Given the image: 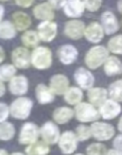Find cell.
<instances>
[{
    "mask_svg": "<svg viewBox=\"0 0 122 155\" xmlns=\"http://www.w3.org/2000/svg\"><path fill=\"white\" fill-rule=\"evenodd\" d=\"M110 55L108 49L103 45H94L87 50L84 56V63L90 70H96L103 66L107 58Z\"/></svg>",
    "mask_w": 122,
    "mask_h": 155,
    "instance_id": "6da1fadb",
    "label": "cell"
},
{
    "mask_svg": "<svg viewBox=\"0 0 122 155\" xmlns=\"http://www.w3.org/2000/svg\"><path fill=\"white\" fill-rule=\"evenodd\" d=\"M53 53L47 46H41L34 48L31 51V66L37 70H46L52 66Z\"/></svg>",
    "mask_w": 122,
    "mask_h": 155,
    "instance_id": "7a4b0ae2",
    "label": "cell"
},
{
    "mask_svg": "<svg viewBox=\"0 0 122 155\" xmlns=\"http://www.w3.org/2000/svg\"><path fill=\"white\" fill-rule=\"evenodd\" d=\"M33 110L32 99L26 97H17L10 104V114L14 119L26 120L30 117Z\"/></svg>",
    "mask_w": 122,
    "mask_h": 155,
    "instance_id": "3957f363",
    "label": "cell"
},
{
    "mask_svg": "<svg viewBox=\"0 0 122 155\" xmlns=\"http://www.w3.org/2000/svg\"><path fill=\"white\" fill-rule=\"evenodd\" d=\"M74 117L79 122L88 123V122H96L101 118L99 114L98 107L92 105L91 103L86 101H82L77 105L74 106Z\"/></svg>",
    "mask_w": 122,
    "mask_h": 155,
    "instance_id": "277c9868",
    "label": "cell"
},
{
    "mask_svg": "<svg viewBox=\"0 0 122 155\" xmlns=\"http://www.w3.org/2000/svg\"><path fill=\"white\" fill-rule=\"evenodd\" d=\"M91 136L98 141H107L115 137L116 130L113 124L105 121H96L90 124Z\"/></svg>",
    "mask_w": 122,
    "mask_h": 155,
    "instance_id": "5b68a950",
    "label": "cell"
},
{
    "mask_svg": "<svg viewBox=\"0 0 122 155\" xmlns=\"http://www.w3.org/2000/svg\"><path fill=\"white\" fill-rule=\"evenodd\" d=\"M41 137L39 127L34 122H26L22 124L18 135V141L24 146H30L38 140Z\"/></svg>",
    "mask_w": 122,
    "mask_h": 155,
    "instance_id": "8992f818",
    "label": "cell"
},
{
    "mask_svg": "<svg viewBox=\"0 0 122 155\" xmlns=\"http://www.w3.org/2000/svg\"><path fill=\"white\" fill-rule=\"evenodd\" d=\"M73 79H74L77 86H79L83 91L90 89L94 86V83H96V78H94V73L91 72L90 69L84 66L75 69L74 73H73Z\"/></svg>",
    "mask_w": 122,
    "mask_h": 155,
    "instance_id": "52a82bcc",
    "label": "cell"
},
{
    "mask_svg": "<svg viewBox=\"0 0 122 155\" xmlns=\"http://www.w3.org/2000/svg\"><path fill=\"white\" fill-rule=\"evenodd\" d=\"M11 61L17 69H28L31 66V51L24 46H18L12 50Z\"/></svg>",
    "mask_w": 122,
    "mask_h": 155,
    "instance_id": "ba28073f",
    "label": "cell"
},
{
    "mask_svg": "<svg viewBox=\"0 0 122 155\" xmlns=\"http://www.w3.org/2000/svg\"><path fill=\"white\" fill-rule=\"evenodd\" d=\"M41 140L45 141L47 144H55L58 142L61 137V130L54 121H46L41 127H39Z\"/></svg>",
    "mask_w": 122,
    "mask_h": 155,
    "instance_id": "9c48e42d",
    "label": "cell"
},
{
    "mask_svg": "<svg viewBox=\"0 0 122 155\" xmlns=\"http://www.w3.org/2000/svg\"><path fill=\"white\" fill-rule=\"evenodd\" d=\"M77 137L73 131H65L61 134V137L58 139V148L61 152L65 155H70L75 152L77 149Z\"/></svg>",
    "mask_w": 122,
    "mask_h": 155,
    "instance_id": "30bf717a",
    "label": "cell"
},
{
    "mask_svg": "<svg viewBox=\"0 0 122 155\" xmlns=\"http://www.w3.org/2000/svg\"><path fill=\"white\" fill-rule=\"evenodd\" d=\"M56 55L61 64L65 66H69L75 63V61L79 58V50L75 46L71 44H65L58 48Z\"/></svg>",
    "mask_w": 122,
    "mask_h": 155,
    "instance_id": "8fae6325",
    "label": "cell"
},
{
    "mask_svg": "<svg viewBox=\"0 0 122 155\" xmlns=\"http://www.w3.org/2000/svg\"><path fill=\"white\" fill-rule=\"evenodd\" d=\"M86 24L80 19H69L64 25V34L72 41H79L84 37Z\"/></svg>",
    "mask_w": 122,
    "mask_h": 155,
    "instance_id": "7c38bea8",
    "label": "cell"
},
{
    "mask_svg": "<svg viewBox=\"0 0 122 155\" xmlns=\"http://www.w3.org/2000/svg\"><path fill=\"white\" fill-rule=\"evenodd\" d=\"M37 33L39 38L44 43H51L58 36V27L54 20L50 21H41L37 25Z\"/></svg>",
    "mask_w": 122,
    "mask_h": 155,
    "instance_id": "4fadbf2b",
    "label": "cell"
},
{
    "mask_svg": "<svg viewBox=\"0 0 122 155\" xmlns=\"http://www.w3.org/2000/svg\"><path fill=\"white\" fill-rule=\"evenodd\" d=\"M100 117L104 120H113L121 115L122 105L121 103L115 101V100L107 99L100 107H98Z\"/></svg>",
    "mask_w": 122,
    "mask_h": 155,
    "instance_id": "5bb4252c",
    "label": "cell"
},
{
    "mask_svg": "<svg viewBox=\"0 0 122 155\" xmlns=\"http://www.w3.org/2000/svg\"><path fill=\"white\" fill-rule=\"evenodd\" d=\"M100 24L102 25L105 35H115L121 28V24L117 16L111 11H104L101 14Z\"/></svg>",
    "mask_w": 122,
    "mask_h": 155,
    "instance_id": "9a60e30c",
    "label": "cell"
},
{
    "mask_svg": "<svg viewBox=\"0 0 122 155\" xmlns=\"http://www.w3.org/2000/svg\"><path fill=\"white\" fill-rule=\"evenodd\" d=\"M29 79L25 74H16L8 84L11 95L16 97H24L29 91Z\"/></svg>",
    "mask_w": 122,
    "mask_h": 155,
    "instance_id": "2e32d148",
    "label": "cell"
},
{
    "mask_svg": "<svg viewBox=\"0 0 122 155\" xmlns=\"http://www.w3.org/2000/svg\"><path fill=\"white\" fill-rule=\"evenodd\" d=\"M104 36L105 33L104 30H103V27L99 21H91L88 25H86L84 37L88 43L99 45L103 41Z\"/></svg>",
    "mask_w": 122,
    "mask_h": 155,
    "instance_id": "e0dca14e",
    "label": "cell"
},
{
    "mask_svg": "<svg viewBox=\"0 0 122 155\" xmlns=\"http://www.w3.org/2000/svg\"><path fill=\"white\" fill-rule=\"evenodd\" d=\"M49 87L55 96H64L67 89L70 87L68 77L63 73H55L49 80Z\"/></svg>",
    "mask_w": 122,
    "mask_h": 155,
    "instance_id": "ac0fdd59",
    "label": "cell"
},
{
    "mask_svg": "<svg viewBox=\"0 0 122 155\" xmlns=\"http://www.w3.org/2000/svg\"><path fill=\"white\" fill-rule=\"evenodd\" d=\"M32 14L35 19L39 21H50L54 20L55 10L48 3V1H41L33 7Z\"/></svg>",
    "mask_w": 122,
    "mask_h": 155,
    "instance_id": "d6986e66",
    "label": "cell"
},
{
    "mask_svg": "<svg viewBox=\"0 0 122 155\" xmlns=\"http://www.w3.org/2000/svg\"><path fill=\"white\" fill-rule=\"evenodd\" d=\"M86 9L83 0H67L63 7L64 14L70 19H80L83 16Z\"/></svg>",
    "mask_w": 122,
    "mask_h": 155,
    "instance_id": "ffe728a7",
    "label": "cell"
},
{
    "mask_svg": "<svg viewBox=\"0 0 122 155\" xmlns=\"http://www.w3.org/2000/svg\"><path fill=\"white\" fill-rule=\"evenodd\" d=\"M86 91H87L86 93L87 101L96 107H100L108 99V91H107V88H104V87L94 86Z\"/></svg>",
    "mask_w": 122,
    "mask_h": 155,
    "instance_id": "44dd1931",
    "label": "cell"
},
{
    "mask_svg": "<svg viewBox=\"0 0 122 155\" xmlns=\"http://www.w3.org/2000/svg\"><path fill=\"white\" fill-rule=\"evenodd\" d=\"M102 67L107 77H117L122 74V61L117 55L110 54Z\"/></svg>",
    "mask_w": 122,
    "mask_h": 155,
    "instance_id": "7402d4cb",
    "label": "cell"
},
{
    "mask_svg": "<svg viewBox=\"0 0 122 155\" xmlns=\"http://www.w3.org/2000/svg\"><path fill=\"white\" fill-rule=\"evenodd\" d=\"M35 98H36L37 102L39 104L46 105V104H50L54 101L55 95L52 93L49 85H46L44 83H39L35 87Z\"/></svg>",
    "mask_w": 122,
    "mask_h": 155,
    "instance_id": "603a6c76",
    "label": "cell"
},
{
    "mask_svg": "<svg viewBox=\"0 0 122 155\" xmlns=\"http://www.w3.org/2000/svg\"><path fill=\"white\" fill-rule=\"evenodd\" d=\"M12 22L15 26L16 30L19 32H25L29 30L32 25V18L28 13L24 11H15L12 14Z\"/></svg>",
    "mask_w": 122,
    "mask_h": 155,
    "instance_id": "cb8c5ba5",
    "label": "cell"
},
{
    "mask_svg": "<svg viewBox=\"0 0 122 155\" xmlns=\"http://www.w3.org/2000/svg\"><path fill=\"white\" fill-rule=\"evenodd\" d=\"M74 117V110L70 106H58L52 113V118L56 124H66Z\"/></svg>",
    "mask_w": 122,
    "mask_h": 155,
    "instance_id": "d4e9b609",
    "label": "cell"
},
{
    "mask_svg": "<svg viewBox=\"0 0 122 155\" xmlns=\"http://www.w3.org/2000/svg\"><path fill=\"white\" fill-rule=\"evenodd\" d=\"M63 97H64L65 102L68 105L75 106L83 101V98H84L83 89H81L79 86H70L67 89V91L65 93V95Z\"/></svg>",
    "mask_w": 122,
    "mask_h": 155,
    "instance_id": "484cf974",
    "label": "cell"
},
{
    "mask_svg": "<svg viewBox=\"0 0 122 155\" xmlns=\"http://www.w3.org/2000/svg\"><path fill=\"white\" fill-rule=\"evenodd\" d=\"M20 39H21L22 46L28 48V49H30V48L34 49V48L38 47L39 43L41 41V38H39V35H38V33H37V31L31 30V29L22 32L21 36H20Z\"/></svg>",
    "mask_w": 122,
    "mask_h": 155,
    "instance_id": "4316f807",
    "label": "cell"
},
{
    "mask_svg": "<svg viewBox=\"0 0 122 155\" xmlns=\"http://www.w3.org/2000/svg\"><path fill=\"white\" fill-rule=\"evenodd\" d=\"M18 31L16 30L14 24L11 20H2L0 22V39L10 41L17 35Z\"/></svg>",
    "mask_w": 122,
    "mask_h": 155,
    "instance_id": "83f0119b",
    "label": "cell"
},
{
    "mask_svg": "<svg viewBox=\"0 0 122 155\" xmlns=\"http://www.w3.org/2000/svg\"><path fill=\"white\" fill-rule=\"evenodd\" d=\"M49 152V144L43 140H37L36 142L27 146L26 148V155H48Z\"/></svg>",
    "mask_w": 122,
    "mask_h": 155,
    "instance_id": "f1b7e54d",
    "label": "cell"
},
{
    "mask_svg": "<svg viewBox=\"0 0 122 155\" xmlns=\"http://www.w3.org/2000/svg\"><path fill=\"white\" fill-rule=\"evenodd\" d=\"M106 48L113 55H122V33L113 35L107 41Z\"/></svg>",
    "mask_w": 122,
    "mask_h": 155,
    "instance_id": "f546056e",
    "label": "cell"
},
{
    "mask_svg": "<svg viewBox=\"0 0 122 155\" xmlns=\"http://www.w3.org/2000/svg\"><path fill=\"white\" fill-rule=\"evenodd\" d=\"M107 91L109 99L122 103V79H117L111 82L107 88Z\"/></svg>",
    "mask_w": 122,
    "mask_h": 155,
    "instance_id": "4dcf8cb0",
    "label": "cell"
},
{
    "mask_svg": "<svg viewBox=\"0 0 122 155\" xmlns=\"http://www.w3.org/2000/svg\"><path fill=\"white\" fill-rule=\"evenodd\" d=\"M16 74H17V68L12 63L0 65V81L9 83Z\"/></svg>",
    "mask_w": 122,
    "mask_h": 155,
    "instance_id": "1f68e13d",
    "label": "cell"
},
{
    "mask_svg": "<svg viewBox=\"0 0 122 155\" xmlns=\"http://www.w3.org/2000/svg\"><path fill=\"white\" fill-rule=\"evenodd\" d=\"M16 130L15 127L12 122L5 121V122L0 123V140L2 141H9L13 139L15 136Z\"/></svg>",
    "mask_w": 122,
    "mask_h": 155,
    "instance_id": "d6a6232c",
    "label": "cell"
},
{
    "mask_svg": "<svg viewBox=\"0 0 122 155\" xmlns=\"http://www.w3.org/2000/svg\"><path fill=\"white\" fill-rule=\"evenodd\" d=\"M74 133H75V135H77L79 141H86V140H88L90 137H92L90 127H88L85 123H81V124L77 125Z\"/></svg>",
    "mask_w": 122,
    "mask_h": 155,
    "instance_id": "836d02e7",
    "label": "cell"
},
{
    "mask_svg": "<svg viewBox=\"0 0 122 155\" xmlns=\"http://www.w3.org/2000/svg\"><path fill=\"white\" fill-rule=\"evenodd\" d=\"M86 153L87 155H106L107 149L102 142H92L86 148Z\"/></svg>",
    "mask_w": 122,
    "mask_h": 155,
    "instance_id": "e575fe53",
    "label": "cell"
},
{
    "mask_svg": "<svg viewBox=\"0 0 122 155\" xmlns=\"http://www.w3.org/2000/svg\"><path fill=\"white\" fill-rule=\"evenodd\" d=\"M83 2L86 11L90 12V13H94L101 9L103 0H83Z\"/></svg>",
    "mask_w": 122,
    "mask_h": 155,
    "instance_id": "d590c367",
    "label": "cell"
},
{
    "mask_svg": "<svg viewBox=\"0 0 122 155\" xmlns=\"http://www.w3.org/2000/svg\"><path fill=\"white\" fill-rule=\"evenodd\" d=\"M10 116V105L5 102H0V123L7 121Z\"/></svg>",
    "mask_w": 122,
    "mask_h": 155,
    "instance_id": "8d00e7d4",
    "label": "cell"
},
{
    "mask_svg": "<svg viewBox=\"0 0 122 155\" xmlns=\"http://www.w3.org/2000/svg\"><path fill=\"white\" fill-rule=\"evenodd\" d=\"M35 0H14V2L17 7L21 9H29L34 5Z\"/></svg>",
    "mask_w": 122,
    "mask_h": 155,
    "instance_id": "74e56055",
    "label": "cell"
},
{
    "mask_svg": "<svg viewBox=\"0 0 122 155\" xmlns=\"http://www.w3.org/2000/svg\"><path fill=\"white\" fill-rule=\"evenodd\" d=\"M67 0H48V3L53 8L54 10H61L65 5Z\"/></svg>",
    "mask_w": 122,
    "mask_h": 155,
    "instance_id": "f35d334b",
    "label": "cell"
},
{
    "mask_svg": "<svg viewBox=\"0 0 122 155\" xmlns=\"http://www.w3.org/2000/svg\"><path fill=\"white\" fill-rule=\"evenodd\" d=\"M113 147L114 149L118 151H121L122 152V134L120 133L119 135H116L114 137V140H113Z\"/></svg>",
    "mask_w": 122,
    "mask_h": 155,
    "instance_id": "ab89813d",
    "label": "cell"
},
{
    "mask_svg": "<svg viewBox=\"0 0 122 155\" xmlns=\"http://www.w3.org/2000/svg\"><path fill=\"white\" fill-rule=\"evenodd\" d=\"M5 56H7V54H5V50L3 49L2 46H0V65L5 62Z\"/></svg>",
    "mask_w": 122,
    "mask_h": 155,
    "instance_id": "60d3db41",
    "label": "cell"
},
{
    "mask_svg": "<svg viewBox=\"0 0 122 155\" xmlns=\"http://www.w3.org/2000/svg\"><path fill=\"white\" fill-rule=\"evenodd\" d=\"M5 91H7V87H5V82L0 81V98H2L5 96Z\"/></svg>",
    "mask_w": 122,
    "mask_h": 155,
    "instance_id": "b9f144b4",
    "label": "cell"
},
{
    "mask_svg": "<svg viewBox=\"0 0 122 155\" xmlns=\"http://www.w3.org/2000/svg\"><path fill=\"white\" fill-rule=\"evenodd\" d=\"M106 155H122V152L116 150V149H110V150L107 151Z\"/></svg>",
    "mask_w": 122,
    "mask_h": 155,
    "instance_id": "7bdbcfd3",
    "label": "cell"
},
{
    "mask_svg": "<svg viewBox=\"0 0 122 155\" xmlns=\"http://www.w3.org/2000/svg\"><path fill=\"white\" fill-rule=\"evenodd\" d=\"M5 14V7H3L1 3H0V22L3 20V16Z\"/></svg>",
    "mask_w": 122,
    "mask_h": 155,
    "instance_id": "ee69618b",
    "label": "cell"
},
{
    "mask_svg": "<svg viewBox=\"0 0 122 155\" xmlns=\"http://www.w3.org/2000/svg\"><path fill=\"white\" fill-rule=\"evenodd\" d=\"M117 129H118V131H119L120 133L122 134V115H121V116H120L119 120H118V123H117Z\"/></svg>",
    "mask_w": 122,
    "mask_h": 155,
    "instance_id": "f6af8a7d",
    "label": "cell"
},
{
    "mask_svg": "<svg viewBox=\"0 0 122 155\" xmlns=\"http://www.w3.org/2000/svg\"><path fill=\"white\" fill-rule=\"evenodd\" d=\"M117 10L120 14L122 15V0H118L117 2Z\"/></svg>",
    "mask_w": 122,
    "mask_h": 155,
    "instance_id": "bcb514c9",
    "label": "cell"
},
{
    "mask_svg": "<svg viewBox=\"0 0 122 155\" xmlns=\"http://www.w3.org/2000/svg\"><path fill=\"white\" fill-rule=\"evenodd\" d=\"M0 155H9V153L5 149H0Z\"/></svg>",
    "mask_w": 122,
    "mask_h": 155,
    "instance_id": "7dc6e473",
    "label": "cell"
},
{
    "mask_svg": "<svg viewBox=\"0 0 122 155\" xmlns=\"http://www.w3.org/2000/svg\"><path fill=\"white\" fill-rule=\"evenodd\" d=\"M11 155H26V154H24V153H21V152H14V153H12Z\"/></svg>",
    "mask_w": 122,
    "mask_h": 155,
    "instance_id": "c3c4849f",
    "label": "cell"
},
{
    "mask_svg": "<svg viewBox=\"0 0 122 155\" xmlns=\"http://www.w3.org/2000/svg\"><path fill=\"white\" fill-rule=\"evenodd\" d=\"M7 1H9V0H0V2H7Z\"/></svg>",
    "mask_w": 122,
    "mask_h": 155,
    "instance_id": "681fc988",
    "label": "cell"
},
{
    "mask_svg": "<svg viewBox=\"0 0 122 155\" xmlns=\"http://www.w3.org/2000/svg\"><path fill=\"white\" fill-rule=\"evenodd\" d=\"M74 155H85V154H82V153H77V154H74Z\"/></svg>",
    "mask_w": 122,
    "mask_h": 155,
    "instance_id": "f907efd6",
    "label": "cell"
},
{
    "mask_svg": "<svg viewBox=\"0 0 122 155\" xmlns=\"http://www.w3.org/2000/svg\"><path fill=\"white\" fill-rule=\"evenodd\" d=\"M121 28H122V21H121Z\"/></svg>",
    "mask_w": 122,
    "mask_h": 155,
    "instance_id": "816d5d0a",
    "label": "cell"
},
{
    "mask_svg": "<svg viewBox=\"0 0 122 155\" xmlns=\"http://www.w3.org/2000/svg\"><path fill=\"white\" fill-rule=\"evenodd\" d=\"M41 1H43V0H41Z\"/></svg>",
    "mask_w": 122,
    "mask_h": 155,
    "instance_id": "f5cc1de1",
    "label": "cell"
}]
</instances>
